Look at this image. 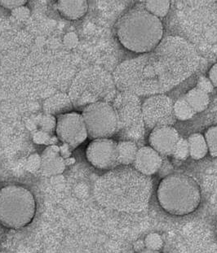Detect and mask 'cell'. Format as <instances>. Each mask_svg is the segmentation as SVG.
I'll use <instances>...</instances> for the list:
<instances>
[{
	"label": "cell",
	"instance_id": "17",
	"mask_svg": "<svg viewBox=\"0 0 217 253\" xmlns=\"http://www.w3.org/2000/svg\"><path fill=\"white\" fill-rule=\"evenodd\" d=\"M206 142L208 144V152L213 157H217V126L209 128L206 131Z\"/></svg>",
	"mask_w": 217,
	"mask_h": 253
},
{
	"label": "cell",
	"instance_id": "10",
	"mask_svg": "<svg viewBox=\"0 0 217 253\" xmlns=\"http://www.w3.org/2000/svg\"><path fill=\"white\" fill-rule=\"evenodd\" d=\"M60 149L56 146H51L44 150L41 156V168L44 174L58 175L65 170V160L59 154Z\"/></svg>",
	"mask_w": 217,
	"mask_h": 253
},
{
	"label": "cell",
	"instance_id": "6",
	"mask_svg": "<svg viewBox=\"0 0 217 253\" xmlns=\"http://www.w3.org/2000/svg\"><path fill=\"white\" fill-rule=\"evenodd\" d=\"M55 133L62 143L71 147L82 144L88 136L83 116L74 112L58 116L55 123Z\"/></svg>",
	"mask_w": 217,
	"mask_h": 253
},
{
	"label": "cell",
	"instance_id": "8",
	"mask_svg": "<svg viewBox=\"0 0 217 253\" xmlns=\"http://www.w3.org/2000/svg\"><path fill=\"white\" fill-rule=\"evenodd\" d=\"M180 135L172 126L156 127L149 137L150 147L163 156H170L180 139Z\"/></svg>",
	"mask_w": 217,
	"mask_h": 253
},
{
	"label": "cell",
	"instance_id": "14",
	"mask_svg": "<svg viewBox=\"0 0 217 253\" xmlns=\"http://www.w3.org/2000/svg\"><path fill=\"white\" fill-rule=\"evenodd\" d=\"M185 99L196 113L205 110L210 102L208 94L197 87L192 89L185 94Z\"/></svg>",
	"mask_w": 217,
	"mask_h": 253
},
{
	"label": "cell",
	"instance_id": "26",
	"mask_svg": "<svg viewBox=\"0 0 217 253\" xmlns=\"http://www.w3.org/2000/svg\"><path fill=\"white\" fill-rule=\"evenodd\" d=\"M47 138H48V135H47L46 133H43V132H39V133H36L35 135V139L36 143H44L47 141Z\"/></svg>",
	"mask_w": 217,
	"mask_h": 253
},
{
	"label": "cell",
	"instance_id": "27",
	"mask_svg": "<svg viewBox=\"0 0 217 253\" xmlns=\"http://www.w3.org/2000/svg\"><path fill=\"white\" fill-rule=\"evenodd\" d=\"M136 253H162L160 251H155V250H150V249H145L141 251L137 252Z\"/></svg>",
	"mask_w": 217,
	"mask_h": 253
},
{
	"label": "cell",
	"instance_id": "25",
	"mask_svg": "<svg viewBox=\"0 0 217 253\" xmlns=\"http://www.w3.org/2000/svg\"><path fill=\"white\" fill-rule=\"evenodd\" d=\"M209 79L213 85L217 87V64L213 65L209 71Z\"/></svg>",
	"mask_w": 217,
	"mask_h": 253
},
{
	"label": "cell",
	"instance_id": "24",
	"mask_svg": "<svg viewBox=\"0 0 217 253\" xmlns=\"http://www.w3.org/2000/svg\"><path fill=\"white\" fill-rule=\"evenodd\" d=\"M54 118H52L49 116V117H45L44 118V120L42 122V125H43V129L44 130H50V129H53V127L55 126V123H56V121L53 120Z\"/></svg>",
	"mask_w": 217,
	"mask_h": 253
},
{
	"label": "cell",
	"instance_id": "20",
	"mask_svg": "<svg viewBox=\"0 0 217 253\" xmlns=\"http://www.w3.org/2000/svg\"><path fill=\"white\" fill-rule=\"evenodd\" d=\"M27 1L25 0H2L0 1V5L6 9L14 10L17 7L26 6Z\"/></svg>",
	"mask_w": 217,
	"mask_h": 253
},
{
	"label": "cell",
	"instance_id": "22",
	"mask_svg": "<svg viewBox=\"0 0 217 253\" xmlns=\"http://www.w3.org/2000/svg\"><path fill=\"white\" fill-rule=\"evenodd\" d=\"M12 15L20 21H24L30 16V11L27 7L23 6V7H17L16 9L12 10Z\"/></svg>",
	"mask_w": 217,
	"mask_h": 253
},
{
	"label": "cell",
	"instance_id": "19",
	"mask_svg": "<svg viewBox=\"0 0 217 253\" xmlns=\"http://www.w3.org/2000/svg\"><path fill=\"white\" fill-rule=\"evenodd\" d=\"M175 158L179 160H185L190 156V148H189V143L187 139L180 138L176 147L174 148L173 153Z\"/></svg>",
	"mask_w": 217,
	"mask_h": 253
},
{
	"label": "cell",
	"instance_id": "13",
	"mask_svg": "<svg viewBox=\"0 0 217 253\" xmlns=\"http://www.w3.org/2000/svg\"><path fill=\"white\" fill-rule=\"evenodd\" d=\"M118 162L122 165L134 163L138 147L136 143L131 141H121L117 143Z\"/></svg>",
	"mask_w": 217,
	"mask_h": 253
},
{
	"label": "cell",
	"instance_id": "2",
	"mask_svg": "<svg viewBox=\"0 0 217 253\" xmlns=\"http://www.w3.org/2000/svg\"><path fill=\"white\" fill-rule=\"evenodd\" d=\"M156 199L158 205L166 213L175 216H188L200 206L201 189L193 177L173 173L160 181Z\"/></svg>",
	"mask_w": 217,
	"mask_h": 253
},
{
	"label": "cell",
	"instance_id": "7",
	"mask_svg": "<svg viewBox=\"0 0 217 253\" xmlns=\"http://www.w3.org/2000/svg\"><path fill=\"white\" fill-rule=\"evenodd\" d=\"M86 158L94 168L107 170L118 163L117 143L110 138H97L86 149Z\"/></svg>",
	"mask_w": 217,
	"mask_h": 253
},
{
	"label": "cell",
	"instance_id": "5",
	"mask_svg": "<svg viewBox=\"0 0 217 253\" xmlns=\"http://www.w3.org/2000/svg\"><path fill=\"white\" fill-rule=\"evenodd\" d=\"M144 121L149 128L171 126L176 118L174 104L170 98L165 95H156L146 99L142 106Z\"/></svg>",
	"mask_w": 217,
	"mask_h": 253
},
{
	"label": "cell",
	"instance_id": "11",
	"mask_svg": "<svg viewBox=\"0 0 217 253\" xmlns=\"http://www.w3.org/2000/svg\"><path fill=\"white\" fill-rule=\"evenodd\" d=\"M58 12L69 21H76L85 16L88 10V2L86 0H60L56 2Z\"/></svg>",
	"mask_w": 217,
	"mask_h": 253
},
{
	"label": "cell",
	"instance_id": "3",
	"mask_svg": "<svg viewBox=\"0 0 217 253\" xmlns=\"http://www.w3.org/2000/svg\"><path fill=\"white\" fill-rule=\"evenodd\" d=\"M37 200L22 185H6L0 188V225L18 230L32 223L37 213Z\"/></svg>",
	"mask_w": 217,
	"mask_h": 253
},
{
	"label": "cell",
	"instance_id": "1",
	"mask_svg": "<svg viewBox=\"0 0 217 253\" xmlns=\"http://www.w3.org/2000/svg\"><path fill=\"white\" fill-rule=\"evenodd\" d=\"M163 32L161 20L141 7L126 12L116 26L117 36L122 46L139 53L155 48L162 40Z\"/></svg>",
	"mask_w": 217,
	"mask_h": 253
},
{
	"label": "cell",
	"instance_id": "15",
	"mask_svg": "<svg viewBox=\"0 0 217 253\" xmlns=\"http://www.w3.org/2000/svg\"><path fill=\"white\" fill-rule=\"evenodd\" d=\"M145 9L158 18L164 17L170 9V1H154L150 0L145 2Z\"/></svg>",
	"mask_w": 217,
	"mask_h": 253
},
{
	"label": "cell",
	"instance_id": "21",
	"mask_svg": "<svg viewBox=\"0 0 217 253\" xmlns=\"http://www.w3.org/2000/svg\"><path fill=\"white\" fill-rule=\"evenodd\" d=\"M197 88L199 89V90H203L204 92L208 94V93L213 91V89H214V85H213V83L211 82L210 79L204 78V77H201L199 79V82H198Z\"/></svg>",
	"mask_w": 217,
	"mask_h": 253
},
{
	"label": "cell",
	"instance_id": "16",
	"mask_svg": "<svg viewBox=\"0 0 217 253\" xmlns=\"http://www.w3.org/2000/svg\"><path fill=\"white\" fill-rule=\"evenodd\" d=\"M174 113L179 120L186 121L193 118L196 112L190 106L185 98H180L174 104Z\"/></svg>",
	"mask_w": 217,
	"mask_h": 253
},
{
	"label": "cell",
	"instance_id": "18",
	"mask_svg": "<svg viewBox=\"0 0 217 253\" xmlns=\"http://www.w3.org/2000/svg\"><path fill=\"white\" fill-rule=\"evenodd\" d=\"M144 244H145L146 249L160 251L163 245V240L161 235H159L158 233H150L145 238Z\"/></svg>",
	"mask_w": 217,
	"mask_h": 253
},
{
	"label": "cell",
	"instance_id": "23",
	"mask_svg": "<svg viewBox=\"0 0 217 253\" xmlns=\"http://www.w3.org/2000/svg\"><path fill=\"white\" fill-rule=\"evenodd\" d=\"M63 42L65 46H67L69 48H74L79 43V38L75 33L69 32L65 35Z\"/></svg>",
	"mask_w": 217,
	"mask_h": 253
},
{
	"label": "cell",
	"instance_id": "4",
	"mask_svg": "<svg viewBox=\"0 0 217 253\" xmlns=\"http://www.w3.org/2000/svg\"><path fill=\"white\" fill-rule=\"evenodd\" d=\"M82 116L88 136L94 139L108 138L115 133L118 127L117 113L107 103L97 102L89 104L84 108Z\"/></svg>",
	"mask_w": 217,
	"mask_h": 253
},
{
	"label": "cell",
	"instance_id": "9",
	"mask_svg": "<svg viewBox=\"0 0 217 253\" xmlns=\"http://www.w3.org/2000/svg\"><path fill=\"white\" fill-rule=\"evenodd\" d=\"M136 169L143 174L150 176L160 170L163 164L161 155L151 147L138 149L134 161Z\"/></svg>",
	"mask_w": 217,
	"mask_h": 253
},
{
	"label": "cell",
	"instance_id": "12",
	"mask_svg": "<svg viewBox=\"0 0 217 253\" xmlns=\"http://www.w3.org/2000/svg\"><path fill=\"white\" fill-rule=\"evenodd\" d=\"M190 148V156L194 160H200L207 156L208 144L205 137L199 133H193L187 139Z\"/></svg>",
	"mask_w": 217,
	"mask_h": 253
}]
</instances>
